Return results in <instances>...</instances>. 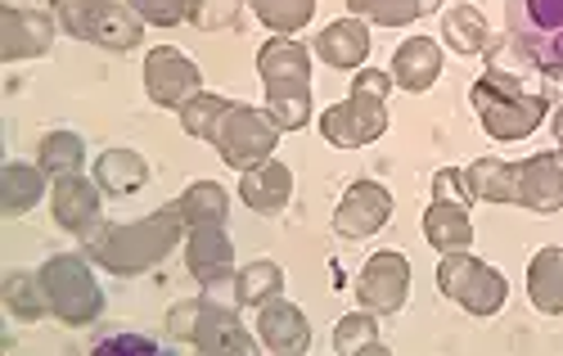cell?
I'll use <instances>...</instances> for the list:
<instances>
[{
    "label": "cell",
    "mask_w": 563,
    "mask_h": 356,
    "mask_svg": "<svg viewBox=\"0 0 563 356\" xmlns=\"http://www.w3.org/2000/svg\"><path fill=\"white\" fill-rule=\"evenodd\" d=\"M190 231L180 203H167L150 216H135V221H113V226H100L96 235H86V257L104 266L109 276H145L163 257L176 253L180 235Z\"/></svg>",
    "instance_id": "1"
},
{
    "label": "cell",
    "mask_w": 563,
    "mask_h": 356,
    "mask_svg": "<svg viewBox=\"0 0 563 356\" xmlns=\"http://www.w3.org/2000/svg\"><path fill=\"white\" fill-rule=\"evenodd\" d=\"M257 77L266 86V113L279 131H302L311 122V51L302 41L275 36L257 51Z\"/></svg>",
    "instance_id": "2"
},
{
    "label": "cell",
    "mask_w": 563,
    "mask_h": 356,
    "mask_svg": "<svg viewBox=\"0 0 563 356\" xmlns=\"http://www.w3.org/2000/svg\"><path fill=\"white\" fill-rule=\"evenodd\" d=\"M393 73L379 68H356L352 77V96L330 104L320 113V136L334 149H361L374 145L388 131V91H393Z\"/></svg>",
    "instance_id": "3"
},
{
    "label": "cell",
    "mask_w": 563,
    "mask_h": 356,
    "mask_svg": "<svg viewBox=\"0 0 563 356\" xmlns=\"http://www.w3.org/2000/svg\"><path fill=\"white\" fill-rule=\"evenodd\" d=\"M468 104H474L478 122L492 141H528L532 131L545 122L550 113V100L545 96H532L523 91V81L514 73H500V68H487L474 91H468Z\"/></svg>",
    "instance_id": "4"
},
{
    "label": "cell",
    "mask_w": 563,
    "mask_h": 356,
    "mask_svg": "<svg viewBox=\"0 0 563 356\" xmlns=\"http://www.w3.org/2000/svg\"><path fill=\"white\" fill-rule=\"evenodd\" d=\"M167 334L185 347H195L203 356H253L262 338L244 330L240 311L221 307L217 298H185L167 311Z\"/></svg>",
    "instance_id": "5"
},
{
    "label": "cell",
    "mask_w": 563,
    "mask_h": 356,
    "mask_svg": "<svg viewBox=\"0 0 563 356\" xmlns=\"http://www.w3.org/2000/svg\"><path fill=\"white\" fill-rule=\"evenodd\" d=\"M41 285H45V298H51V311L55 321L81 330L90 321H100L104 311V289L90 271L86 253H55L41 262Z\"/></svg>",
    "instance_id": "6"
},
{
    "label": "cell",
    "mask_w": 563,
    "mask_h": 356,
    "mask_svg": "<svg viewBox=\"0 0 563 356\" xmlns=\"http://www.w3.org/2000/svg\"><path fill=\"white\" fill-rule=\"evenodd\" d=\"M55 19L68 36L90 41L100 51H135L145 41V27H140V14L131 5H113V0H51Z\"/></svg>",
    "instance_id": "7"
},
{
    "label": "cell",
    "mask_w": 563,
    "mask_h": 356,
    "mask_svg": "<svg viewBox=\"0 0 563 356\" xmlns=\"http://www.w3.org/2000/svg\"><path fill=\"white\" fill-rule=\"evenodd\" d=\"M438 289L455 302V307H464L468 316H496V311L505 307V298H509V285H505V276L496 271V266H487L483 257H474V253H442V262H438Z\"/></svg>",
    "instance_id": "8"
},
{
    "label": "cell",
    "mask_w": 563,
    "mask_h": 356,
    "mask_svg": "<svg viewBox=\"0 0 563 356\" xmlns=\"http://www.w3.org/2000/svg\"><path fill=\"white\" fill-rule=\"evenodd\" d=\"M509 41L541 73L563 68V0H509Z\"/></svg>",
    "instance_id": "9"
},
{
    "label": "cell",
    "mask_w": 563,
    "mask_h": 356,
    "mask_svg": "<svg viewBox=\"0 0 563 356\" xmlns=\"http://www.w3.org/2000/svg\"><path fill=\"white\" fill-rule=\"evenodd\" d=\"M208 145L225 158V167L249 171V167H257V163H266V158L275 154V145H279V126H275V118H271L266 109L230 104L225 118L217 122V131H212V141H208Z\"/></svg>",
    "instance_id": "10"
},
{
    "label": "cell",
    "mask_w": 563,
    "mask_h": 356,
    "mask_svg": "<svg viewBox=\"0 0 563 356\" xmlns=\"http://www.w3.org/2000/svg\"><path fill=\"white\" fill-rule=\"evenodd\" d=\"M356 298H361L365 311H374V316H397V311L406 307V298H410V262H406V253H397V248L374 253L361 266V276H356Z\"/></svg>",
    "instance_id": "11"
},
{
    "label": "cell",
    "mask_w": 563,
    "mask_h": 356,
    "mask_svg": "<svg viewBox=\"0 0 563 356\" xmlns=\"http://www.w3.org/2000/svg\"><path fill=\"white\" fill-rule=\"evenodd\" d=\"M145 91L163 109H185L195 96H203V73L190 55H180L172 46H154L145 55Z\"/></svg>",
    "instance_id": "12"
},
{
    "label": "cell",
    "mask_w": 563,
    "mask_h": 356,
    "mask_svg": "<svg viewBox=\"0 0 563 356\" xmlns=\"http://www.w3.org/2000/svg\"><path fill=\"white\" fill-rule=\"evenodd\" d=\"M55 14L41 10H23V5H0V59L5 64H23V59H41L55 46Z\"/></svg>",
    "instance_id": "13"
},
{
    "label": "cell",
    "mask_w": 563,
    "mask_h": 356,
    "mask_svg": "<svg viewBox=\"0 0 563 356\" xmlns=\"http://www.w3.org/2000/svg\"><path fill=\"white\" fill-rule=\"evenodd\" d=\"M185 266H190V276L208 293L234 285V244L225 226H190V235H185Z\"/></svg>",
    "instance_id": "14"
},
{
    "label": "cell",
    "mask_w": 563,
    "mask_h": 356,
    "mask_svg": "<svg viewBox=\"0 0 563 356\" xmlns=\"http://www.w3.org/2000/svg\"><path fill=\"white\" fill-rule=\"evenodd\" d=\"M388 216H393V194L379 181H356L334 208V231L343 240H369L388 226Z\"/></svg>",
    "instance_id": "15"
},
{
    "label": "cell",
    "mask_w": 563,
    "mask_h": 356,
    "mask_svg": "<svg viewBox=\"0 0 563 356\" xmlns=\"http://www.w3.org/2000/svg\"><path fill=\"white\" fill-rule=\"evenodd\" d=\"M100 199H104V190H100V181H86L81 171H73V176H59L55 181V190H51V212H55V221L68 231V235H96L100 231Z\"/></svg>",
    "instance_id": "16"
},
{
    "label": "cell",
    "mask_w": 563,
    "mask_h": 356,
    "mask_svg": "<svg viewBox=\"0 0 563 356\" xmlns=\"http://www.w3.org/2000/svg\"><path fill=\"white\" fill-rule=\"evenodd\" d=\"M257 338L275 356H302L311 347V321L289 298H271L266 307H257Z\"/></svg>",
    "instance_id": "17"
},
{
    "label": "cell",
    "mask_w": 563,
    "mask_h": 356,
    "mask_svg": "<svg viewBox=\"0 0 563 356\" xmlns=\"http://www.w3.org/2000/svg\"><path fill=\"white\" fill-rule=\"evenodd\" d=\"M240 199L262 216H279L294 199V171L279 158H266V163L249 167L244 181H240Z\"/></svg>",
    "instance_id": "18"
},
{
    "label": "cell",
    "mask_w": 563,
    "mask_h": 356,
    "mask_svg": "<svg viewBox=\"0 0 563 356\" xmlns=\"http://www.w3.org/2000/svg\"><path fill=\"white\" fill-rule=\"evenodd\" d=\"M519 203L532 212L563 208V154H532L519 163Z\"/></svg>",
    "instance_id": "19"
},
{
    "label": "cell",
    "mask_w": 563,
    "mask_h": 356,
    "mask_svg": "<svg viewBox=\"0 0 563 356\" xmlns=\"http://www.w3.org/2000/svg\"><path fill=\"white\" fill-rule=\"evenodd\" d=\"M369 27H365V19H334L330 27H324L320 36H316V59H324L330 68H343V73H356V68H365V59H369Z\"/></svg>",
    "instance_id": "20"
},
{
    "label": "cell",
    "mask_w": 563,
    "mask_h": 356,
    "mask_svg": "<svg viewBox=\"0 0 563 356\" xmlns=\"http://www.w3.org/2000/svg\"><path fill=\"white\" fill-rule=\"evenodd\" d=\"M442 77V46L433 36H410L397 46L393 55V81L401 86V91L419 96V91H429V86Z\"/></svg>",
    "instance_id": "21"
},
{
    "label": "cell",
    "mask_w": 563,
    "mask_h": 356,
    "mask_svg": "<svg viewBox=\"0 0 563 356\" xmlns=\"http://www.w3.org/2000/svg\"><path fill=\"white\" fill-rule=\"evenodd\" d=\"M424 240L438 253H464V248H474V221H468V208L464 203H451V199H433L429 212H424Z\"/></svg>",
    "instance_id": "22"
},
{
    "label": "cell",
    "mask_w": 563,
    "mask_h": 356,
    "mask_svg": "<svg viewBox=\"0 0 563 356\" xmlns=\"http://www.w3.org/2000/svg\"><path fill=\"white\" fill-rule=\"evenodd\" d=\"M464 186L483 203H519V163L478 158L464 167Z\"/></svg>",
    "instance_id": "23"
},
{
    "label": "cell",
    "mask_w": 563,
    "mask_h": 356,
    "mask_svg": "<svg viewBox=\"0 0 563 356\" xmlns=\"http://www.w3.org/2000/svg\"><path fill=\"white\" fill-rule=\"evenodd\" d=\"M96 181L109 199H126L135 190L150 186V163L140 158L135 149H104L96 158Z\"/></svg>",
    "instance_id": "24"
},
{
    "label": "cell",
    "mask_w": 563,
    "mask_h": 356,
    "mask_svg": "<svg viewBox=\"0 0 563 356\" xmlns=\"http://www.w3.org/2000/svg\"><path fill=\"white\" fill-rule=\"evenodd\" d=\"M528 298L541 316H563V248H541L528 262Z\"/></svg>",
    "instance_id": "25"
},
{
    "label": "cell",
    "mask_w": 563,
    "mask_h": 356,
    "mask_svg": "<svg viewBox=\"0 0 563 356\" xmlns=\"http://www.w3.org/2000/svg\"><path fill=\"white\" fill-rule=\"evenodd\" d=\"M0 302H5V311L23 325H36L41 316H55L51 298H45V285H41V271H10L0 280Z\"/></svg>",
    "instance_id": "26"
},
{
    "label": "cell",
    "mask_w": 563,
    "mask_h": 356,
    "mask_svg": "<svg viewBox=\"0 0 563 356\" xmlns=\"http://www.w3.org/2000/svg\"><path fill=\"white\" fill-rule=\"evenodd\" d=\"M45 194V171L32 163H5L0 167V216H23Z\"/></svg>",
    "instance_id": "27"
},
{
    "label": "cell",
    "mask_w": 563,
    "mask_h": 356,
    "mask_svg": "<svg viewBox=\"0 0 563 356\" xmlns=\"http://www.w3.org/2000/svg\"><path fill=\"white\" fill-rule=\"evenodd\" d=\"M442 41H446L455 55H483L487 41H492L483 10H474V5H451V10L442 14Z\"/></svg>",
    "instance_id": "28"
},
{
    "label": "cell",
    "mask_w": 563,
    "mask_h": 356,
    "mask_svg": "<svg viewBox=\"0 0 563 356\" xmlns=\"http://www.w3.org/2000/svg\"><path fill=\"white\" fill-rule=\"evenodd\" d=\"M234 302L240 307H266L271 298H279L285 293V271H279L275 262H266V257H257V262H249L244 271H234Z\"/></svg>",
    "instance_id": "29"
},
{
    "label": "cell",
    "mask_w": 563,
    "mask_h": 356,
    "mask_svg": "<svg viewBox=\"0 0 563 356\" xmlns=\"http://www.w3.org/2000/svg\"><path fill=\"white\" fill-rule=\"evenodd\" d=\"M334 352L339 356H388V343L379 338V325H374V311H347V316L334 325Z\"/></svg>",
    "instance_id": "30"
},
{
    "label": "cell",
    "mask_w": 563,
    "mask_h": 356,
    "mask_svg": "<svg viewBox=\"0 0 563 356\" xmlns=\"http://www.w3.org/2000/svg\"><path fill=\"white\" fill-rule=\"evenodd\" d=\"M81 158H86V145H81V136H73V131H45L41 145H36V167L45 176H55V181L81 171Z\"/></svg>",
    "instance_id": "31"
},
{
    "label": "cell",
    "mask_w": 563,
    "mask_h": 356,
    "mask_svg": "<svg viewBox=\"0 0 563 356\" xmlns=\"http://www.w3.org/2000/svg\"><path fill=\"white\" fill-rule=\"evenodd\" d=\"M176 203H180L190 226H225V216H230V199L217 181H195Z\"/></svg>",
    "instance_id": "32"
},
{
    "label": "cell",
    "mask_w": 563,
    "mask_h": 356,
    "mask_svg": "<svg viewBox=\"0 0 563 356\" xmlns=\"http://www.w3.org/2000/svg\"><path fill=\"white\" fill-rule=\"evenodd\" d=\"M253 14L275 32V36H294L311 23L316 14V0H249Z\"/></svg>",
    "instance_id": "33"
},
{
    "label": "cell",
    "mask_w": 563,
    "mask_h": 356,
    "mask_svg": "<svg viewBox=\"0 0 563 356\" xmlns=\"http://www.w3.org/2000/svg\"><path fill=\"white\" fill-rule=\"evenodd\" d=\"M347 10L356 19L379 23V27H406V23H415L419 14H424L429 5H424V0H347Z\"/></svg>",
    "instance_id": "34"
},
{
    "label": "cell",
    "mask_w": 563,
    "mask_h": 356,
    "mask_svg": "<svg viewBox=\"0 0 563 356\" xmlns=\"http://www.w3.org/2000/svg\"><path fill=\"white\" fill-rule=\"evenodd\" d=\"M234 100H221V96H195L190 104L180 109V126H185V136H195V141H212V131H217V122L225 118V109H230Z\"/></svg>",
    "instance_id": "35"
},
{
    "label": "cell",
    "mask_w": 563,
    "mask_h": 356,
    "mask_svg": "<svg viewBox=\"0 0 563 356\" xmlns=\"http://www.w3.org/2000/svg\"><path fill=\"white\" fill-rule=\"evenodd\" d=\"M244 14V0H190V23L199 32H225Z\"/></svg>",
    "instance_id": "36"
},
{
    "label": "cell",
    "mask_w": 563,
    "mask_h": 356,
    "mask_svg": "<svg viewBox=\"0 0 563 356\" xmlns=\"http://www.w3.org/2000/svg\"><path fill=\"white\" fill-rule=\"evenodd\" d=\"M126 5L140 14V23H154V27H176L190 19V0H126Z\"/></svg>",
    "instance_id": "37"
},
{
    "label": "cell",
    "mask_w": 563,
    "mask_h": 356,
    "mask_svg": "<svg viewBox=\"0 0 563 356\" xmlns=\"http://www.w3.org/2000/svg\"><path fill=\"white\" fill-rule=\"evenodd\" d=\"M90 352H100V356H158V343L145 334H104V338L90 343Z\"/></svg>",
    "instance_id": "38"
},
{
    "label": "cell",
    "mask_w": 563,
    "mask_h": 356,
    "mask_svg": "<svg viewBox=\"0 0 563 356\" xmlns=\"http://www.w3.org/2000/svg\"><path fill=\"white\" fill-rule=\"evenodd\" d=\"M433 199H451V203H474V194H468V186H464V171H455V167H442L438 176H433Z\"/></svg>",
    "instance_id": "39"
},
{
    "label": "cell",
    "mask_w": 563,
    "mask_h": 356,
    "mask_svg": "<svg viewBox=\"0 0 563 356\" xmlns=\"http://www.w3.org/2000/svg\"><path fill=\"white\" fill-rule=\"evenodd\" d=\"M554 141H559V154H563V104L554 109Z\"/></svg>",
    "instance_id": "40"
},
{
    "label": "cell",
    "mask_w": 563,
    "mask_h": 356,
    "mask_svg": "<svg viewBox=\"0 0 563 356\" xmlns=\"http://www.w3.org/2000/svg\"><path fill=\"white\" fill-rule=\"evenodd\" d=\"M550 77H554V81H559V86H563V68H559V73H550Z\"/></svg>",
    "instance_id": "41"
},
{
    "label": "cell",
    "mask_w": 563,
    "mask_h": 356,
    "mask_svg": "<svg viewBox=\"0 0 563 356\" xmlns=\"http://www.w3.org/2000/svg\"><path fill=\"white\" fill-rule=\"evenodd\" d=\"M455 5H460V0H455Z\"/></svg>",
    "instance_id": "42"
}]
</instances>
